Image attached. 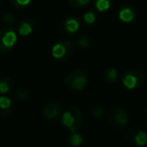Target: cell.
<instances>
[{
  "label": "cell",
  "instance_id": "obj_1",
  "mask_svg": "<svg viewBox=\"0 0 147 147\" xmlns=\"http://www.w3.org/2000/svg\"><path fill=\"white\" fill-rule=\"evenodd\" d=\"M61 122L65 130L71 133L79 131L84 123V113L78 107H69L61 114Z\"/></svg>",
  "mask_w": 147,
  "mask_h": 147
},
{
  "label": "cell",
  "instance_id": "obj_2",
  "mask_svg": "<svg viewBox=\"0 0 147 147\" xmlns=\"http://www.w3.org/2000/svg\"><path fill=\"white\" fill-rule=\"evenodd\" d=\"M88 75L83 69H75L65 76V85L71 91H82L88 86Z\"/></svg>",
  "mask_w": 147,
  "mask_h": 147
},
{
  "label": "cell",
  "instance_id": "obj_3",
  "mask_svg": "<svg viewBox=\"0 0 147 147\" xmlns=\"http://www.w3.org/2000/svg\"><path fill=\"white\" fill-rule=\"evenodd\" d=\"M146 77L140 69H131L126 71L122 76V84L127 90H136L144 86Z\"/></svg>",
  "mask_w": 147,
  "mask_h": 147
},
{
  "label": "cell",
  "instance_id": "obj_4",
  "mask_svg": "<svg viewBox=\"0 0 147 147\" xmlns=\"http://www.w3.org/2000/svg\"><path fill=\"white\" fill-rule=\"evenodd\" d=\"M129 117L127 112L121 107H114L110 110L108 115V122L115 130H123L128 123Z\"/></svg>",
  "mask_w": 147,
  "mask_h": 147
},
{
  "label": "cell",
  "instance_id": "obj_5",
  "mask_svg": "<svg viewBox=\"0 0 147 147\" xmlns=\"http://www.w3.org/2000/svg\"><path fill=\"white\" fill-rule=\"evenodd\" d=\"M17 33L11 26L0 28V53H7L16 45Z\"/></svg>",
  "mask_w": 147,
  "mask_h": 147
},
{
  "label": "cell",
  "instance_id": "obj_6",
  "mask_svg": "<svg viewBox=\"0 0 147 147\" xmlns=\"http://www.w3.org/2000/svg\"><path fill=\"white\" fill-rule=\"evenodd\" d=\"M74 53V47L71 41L61 39L57 41L51 49V55L53 59L59 61H67L71 57Z\"/></svg>",
  "mask_w": 147,
  "mask_h": 147
},
{
  "label": "cell",
  "instance_id": "obj_7",
  "mask_svg": "<svg viewBox=\"0 0 147 147\" xmlns=\"http://www.w3.org/2000/svg\"><path fill=\"white\" fill-rule=\"evenodd\" d=\"M126 140L135 146H144L147 144V133L138 126H132L125 133Z\"/></svg>",
  "mask_w": 147,
  "mask_h": 147
},
{
  "label": "cell",
  "instance_id": "obj_8",
  "mask_svg": "<svg viewBox=\"0 0 147 147\" xmlns=\"http://www.w3.org/2000/svg\"><path fill=\"white\" fill-rule=\"evenodd\" d=\"M63 114V105L57 101H51L41 108V116L45 120H55Z\"/></svg>",
  "mask_w": 147,
  "mask_h": 147
},
{
  "label": "cell",
  "instance_id": "obj_9",
  "mask_svg": "<svg viewBox=\"0 0 147 147\" xmlns=\"http://www.w3.org/2000/svg\"><path fill=\"white\" fill-rule=\"evenodd\" d=\"M36 28V22L32 18L21 19L16 25V30L21 36H28Z\"/></svg>",
  "mask_w": 147,
  "mask_h": 147
},
{
  "label": "cell",
  "instance_id": "obj_10",
  "mask_svg": "<svg viewBox=\"0 0 147 147\" xmlns=\"http://www.w3.org/2000/svg\"><path fill=\"white\" fill-rule=\"evenodd\" d=\"M15 110V102L8 97H0V118L9 117Z\"/></svg>",
  "mask_w": 147,
  "mask_h": 147
},
{
  "label": "cell",
  "instance_id": "obj_11",
  "mask_svg": "<svg viewBox=\"0 0 147 147\" xmlns=\"http://www.w3.org/2000/svg\"><path fill=\"white\" fill-rule=\"evenodd\" d=\"M63 31L67 35H73L76 34L80 29V22L79 20L74 16H69L63 21Z\"/></svg>",
  "mask_w": 147,
  "mask_h": 147
},
{
  "label": "cell",
  "instance_id": "obj_12",
  "mask_svg": "<svg viewBox=\"0 0 147 147\" xmlns=\"http://www.w3.org/2000/svg\"><path fill=\"white\" fill-rule=\"evenodd\" d=\"M118 16L123 22H131L135 18V11L132 7L124 6L119 10Z\"/></svg>",
  "mask_w": 147,
  "mask_h": 147
},
{
  "label": "cell",
  "instance_id": "obj_13",
  "mask_svg": "<svg viewBox=\"0 0 147 147\" xmlns=\"http://www.w3.org/2000/svg\"><path fill=\"white\" fill-rule=\"evenodd\" d=\"M13 89V81L9 77L0 78V94L5 95Z\"/></svg>",
  "mask_w": 147,
  "mask_h": 147
},
{
  "label": "cell",
  "instance_id": "obj_14",
  "mask_svg": "<svg viewBox=\"0 0 147 147\" xmlns=\"http://www.w3.org/2000/svg\"><path fill=\"white\" fill-rule=\"evenodd\" d=\"M94 7L100 12H105L109 10L112 6L113 0H94Z\"/></svg>",
  "mask_w": 147,
  "mask_h": 147
},
{
  "label": "cell",
  "instance_id": "obj_15",
  "mask_svg": "<svg viewBox=\"0 0 147 147\" xmlns=\"http://www.w3.org/2000/svg\"><path fill=\"white\" fill-rule=\"evenodd\" d=\"M83 142H84V137L80 133H78V131L71 133L67 139V143L71 146H81Z\"/></svg>",
  "mask_w": 147,
  "mask_h": 147
},
{
  "label": "cell",
  "instance_id": "obj_16",
  "mask_svg": "<svg viewBox=\"0 0 147 147\" xmlns=\"http://www.w3.org/2000/svg\"><path fill=\"white\" fill-rule=\"evenodd\" d=\"M119 73L116 69L114 67H110V69H106L104 73V79L107 83H114L118 80Z\"/></svg>",
  "mask_w": 147,
  "mask_h": 147
},
{
  "label": "cell",
  "instance_id": "obj_17",
  "mask_svg": "<svg viewBox=\"0 0 147 147\" xmlns=\"http://www.w3.org/2000/svg\"><path fill=\"white\" fill-rule=\"evenodd\" d=\"M14 96L17 101H25L29 97V91L26 88H19L15 91Z\"/></svg>",
  "mask_w": 147,
  "mask_h": 147
},
{
  "label": "cell",
  "instance_id": "obj_18",
  "mask_svg": "<svg viewBox=\"0 0 147 147\" xmlns=\"http://www.w3.org/2000/svg\"><path fill=\"white\" fill-rule=\"evenodd\" d=\"M105 115V109L100 105H96L91 109V116L95 119H100Z\"/></svg>",
  "mask_w": 147,
  "mask_h": 147
},
{
  "label": "cell",
  "instance_id": "obj_19",
  "mask_svg": "<svg viewBox=\"0 0 147 147\" xmlns=\"http://www.w3.org/2000/svg\"><path fill=\"white\" fill-rule=\"evenodd\" d=\"M1 21H2L3 24L6 25V26L12 27L13 25L15 24V17H14V15L11 14V13H5V14H3L2 17H1Z\"/></svg>",
  "mask_w": 147,
  "mask_h": 147
},
{
  "label": "cell",
  "instance_id": "obj_20",
  "mask_svg": "<svg viewBox=\"0 0 147 147\" xmlns=\"http://www.w3.org/2000/svg\"><path fill=\"white\" fill-rule=\"evenodd\" d=\"M9 1H10V4L12 5L14 8H17V9L25 8V7L28 6L31 2V0H9Z\"/></svg>",
  "mask_w": 147,
  "mask_h": 147
},
{
  "label": "cell",
  "instance_id": "obj_21",
  "mask_svg": "<svg viewBox=\"0 0 147 147\" xmlns=\"http://www.w3.org/2000/svg\"><path fill=\"white\" fill-rule=\"evenodd\" d=\"M76 43L79 47H81V49H87L88 47H90L91 39H90V37L84 35V36H81L79 39H77Z\"/></svg>",
  "mask_w": 147,
  "mask_h": 147
},
{
  "label": "cell",
  "instance_id": "obj_22",
  "mask_svg": "<svg viewBox=\"0 0 147 147\" xmlns=\"http://www.w3.org/2000/svg\"><path fill=\"white\" fill-rule=\"evenodd\" d=\"M83 19H84L85 23L86 24H94L95 22H96V14H95L94 12H92V11H89V12H86L84 14V16H83Z\"/></svg>",
  "mask_w": 147,
  "mask_h": 147
},
{
  "label": "cell",
  "instance_id": "obj_23",
  "mask_svg": "<svg viewBox=\"0 0 147 147\" xmlns=\"http://www.w3.org/2000/svg\"><path fill=\"white\" fill-rule=\"evenodd\" d=\"M69 1L75 7H83L90 2V0H69Z\"/></svg>",
  "mask_w": 147,
  "mask_h": 147
},
{
  "label": "cell",
  "instance_id": "obj_24",
  "mask_svg": "<svg viewBox=\"0 0 147 147\" xmlns=\"http://www.w3.org/2000/svg\"><path fill=\"white\" fill-rule=\"evenodd\" d=\"M144 122H145V124H146V126H147V107H146V109H145V111H144Z\"/></svg>",
  "mask_w": 147,
  "mask_h": 147
}]
</instances>
